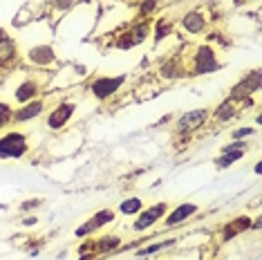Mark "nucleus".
<instances>
[{"instance_id": "1", "label": "nucleus", "mask_w": 262, "mask_h": 260, "mask_svg": "<svg viewBox=\"0 0 262 260\" xmlns=\"http://www.w3.org/2000/svg\"><path fill=\"white\" fill-rule=\"evenodd\" d=\"M184 61H186V74L188 76L213 74L222 68L217 50L211 43H198L195 47H190L188 56H184Z\"/></svg>"}, {"instance_id": "2", "label": "nucleus", "mask_w": 262, "mask_h": 260, "mask_svg": "<svg viewBox=\"0 0 262 260\" xmlns=\"http://www.w3.org/2000/svg\"><path fill=\"white\" fill-rule=\"evenodd\" d=\"M208 119H211V108H195V110L182 112L177 117L175 126H172V133H175L177 141H190L198 130L206 126Z\"/></svg>"}, {"instance_id": "3", "label": "nucleus", "mask_w": 262, "mask_h": 260, "mask_svg": "<svg viewBox=\"0 0 262 260\" xmlns=\"http://www.w3.org/2000/svg\"><path fill=\"white\" fill-rule=\"evenodd\" d=\"M152 32V20L150 18H137L130 23L128 29H123V32H119L115 36V47L121 52H128L133 50V47L146 43L148 36H150Z\"/></svg>"}, {"instance_id": "4", "label": "nucleus", "mask_w": 262, "mask_h": 260, "mask_svg": "<svg viewBox=\"0 0 262 260\" xmlns=\"http://www.w3.org/2000/svg\"><path fill=\"white\" fill-rule=\"evenodd\" d=\"M32 150L29 144V135L23 130H5L0 135V159H23Z\"/></svg>"}, {"instance_id": "5", "label": "nucleus", "mask_w": 262, "mask_h": 260, "mask_svg": "<svg viewBox=\"0 0 262 260\" xmlns=\"http://www.w3.org/2000/svg\"><path fill=\"white\" fill-rule=\"evenodd\" d=\"M76 117V101L74 99H61L45 112V128L50 133H61L63 128H68L72 119Z\"/></svg>"}, {"instance_id": "6", "label": "nucleus", "mask_w": 262, "mask_h": 260, "mask_svg": "<svg viewBox=\"0 0 262 260\" xmlns=\"http://www.w3.org/2000/svg\"><path fill=\"white\" fill-rule=\"evenodd\" d=\"M128 76L126 74H115V76H94L88 85V90L97 101H110L112 97H117V92L126 85Z\"/></svg>"}, {"instance_id": "7", "label": "nucleus", "mask_w": 262, "mask_h": 260, "mask_svg": "<svg viewBox=\"0 0 262 260\" xmlns=\"http://www.w3.org/2000/svg\"><path fill=\"white\" fill-rule=\"evenodd\" d=\"M168 209H170L168 202H155L150 206H144V209L135 215L137 220L133 222V231L144 233V231H148V229H152L159 220H164V215L168 213Z\"/></svg>"}, {"instance_id": "8", "label": "nucleus", "mask_w": 262, "mask_h": 260, "mask_svg": "<svg viewBox=\"0 0 262 260\" xmlns=\"http://www.w3.org/2000/svg\"><path fill=\"white\" fill-rule=\"evenodd\" d=\"M20 45L16 38H11L5 29H0V72H9V70L18 68L20 63Z\"/></svg>"}, {"instance_id": "9", "label": "nucleus", "mask_w": 262, "mask_h": 260, "mask_svg": "<svg viewBox=\"0 0 262 260\" xmlns=\"http://www.w3.org/2000/svg\"><path fill=\"white\" fill-rule=\"evenodd\" d=\"M43 90H45V79H43V76L29 74V76H25V79H23L20 83L14 88V94H11V97H14L16 105H23L27 101L38 99L40 94H43Z\"/></svg>"}, {"instance_id": "10", "label": "nucleus", "mask_w": 262, "mask_h": 260, "mask_svg": "<svg viewBox=\"0 0 262 260\" xmlns=\"http://www.w3.org/2000/svg\"><path fill=\"white\" fill-rule=\"evenodd\" d=\"M258 90H260V70H251V72H247L233 88H231L229 99H233V101L247 105L249 97L255 94Z\"/></svg>"}, {"instance_id": "11", "label": "nucleus", "mask_w": 262, "mask_h": 260, "mask_svg": "<svg viewBox=\"0 0 262 260\" xmlns=\"http://www.w3.org/2000/svg\"><path fill=\"white\" fill-rule=\"evenodd\" d=\"M25 61L29 65H34V68L45 70V68H54L58 56H56V50L52 43H36L25 52Z\"/></svg>"}, {"instance_id": "12", "label": "nucleus", "mask_w": 262, "mask_h": 260, "mask_svg": "<svg viewBox=\"0 0 262 260\" xmlns=\"http://www.w3.org/2000/svg\"><path fill=\"white\" fill-rule=\"evenodd\" d=\"M208 25H211V20H208L206 11L202 7L188 9L180 18V29L184 34H188V36H202V34L208 29Z\"/></svg>"}, {"instance_id": "13", "label": "nucleus", "mask_w": 262, "mask_h": 260, "mask_svg": "<svg viewBox=\"0 0 262 260\" xmlns=\"http://www.w3.org/2000/svg\"><path fill=\"white\" fill-rule=\"evenodd\" d=\"M47 110V101L43 97L34 99V101H27L14 108V119H11V126H20V123H29V121H36L45 115Z\"/></svg>"}, {"instance_id": "14", "label": "nucleus", "mask_w": 262, "mask_h": 260, "mask_svg": "<svg viewBox=\"0 0 262 260\" xmlns=\"http://www.w3.org/2000/svg\"><path fill=\"white\" fill-rule=\"evenodd\" d=\"M198 213H200V206L195 202H180L177 206L168 209V213L164 215V227L166 229L182 227V224H186L188 220H193Z\"/></svg>"}, {"instance_id": "15", "label": "nucleus", "mask_w": 262, "mask_h": 260, "mask_svg": "<svg viewBox=\"0 0 262 260\" xmlns=\"http://www.w3.org/2000/svg\"><path fill=\"white\" fill-rule=\"evenodd\" d=\"M112 222H115V211H112V209H101V211H97V213L90 218V220H85L81 227H76L74 235H76V238H88V235L97 233L99 229L108 227V224H112Z\"/></svg>"}, {"instance_id": "16", "label": "nucleus", "mask_w": 262, "mask_h": 260, "mask_svg": "<svg viewBox=\"0 0 262 260\" xmlns=\"http://www.w3.org/2000/svg\"><path fill=\"white\" fill-rule=\"evenodd\" d=\"M157 76L162 81H180V79H184V76H188L184 56H168V58H164V61L159 63V68H157Z\"/></svg>"}, {"instance_id": "17", "label": "nucleus", "mask_w": 262, "mask_h": 260, "mask_svg": "<svg viewBox=\"0 0 262 260\" xmlns=\"http://www.w3.org/2000/svg\"><path fill=\"white\" fill-rule=\"evenodd\" d=\"M251 224H253V218L251 215H237V218H233V220H229V222H224L222 227H220V240H222V242L233 240V238H237V235L247 233L249 229H251Z\"/></svg>"}, {"instance_id": "18", "label": "nucleus", "mask_w": 262, "mask_h": 260, "mask_svg": "<svg viewBox=\"0 0 262 260\" xmlns=\"http://www.w3.org/2000/svg\"><path fill=\"white\" fill-rule=\"evenodd\" d=\"M237 115H240V103L229 97H226L224 101H220L215 108L211 110V119L215 123H231Z\"/></svg>"}, {"instance_id": "19", "label": "nucleus", "mask_w": 262, "mask_h": 260, "mask_svg": "<svg viewBox=\"0 0 262 260\" xmlns=\"http://www.w3.org/2000/svg\"><path fill=\"white\" fill-rule=\"evenodd\" d=\"M175 32V23H172L170 18H157L152 20V38L155 43H162V40H166L170 36V34Z\"/></svg>"}, {"instance_id": "20", "label": "nucleus", "mask_w": 262, "mask_h": 260, "mask_svg": "<svg viewBox=\"0 0 262 260\" xmlns=\"http://www.w3.org/2000/svg\"><path fill=\"white\" fill-rule=\"evenodd\" d=\"M141 209H144V200H141L139 195H130V198L121 200V202H119V206H117L119 213L126 215V218H135Z\"/></svg>"}, {"instance_id": "21", "label": "nucleus", "mask_w": 262, "mask_h": 260, "mask_svg": "<svg viewBox=\"0 0 262 260\" xmlns=\"http://www.w3.org/2000/svg\"><path fill=\"white\" fill-rule=\"evenodd\" d=\"M249 150H224V148H220V155L215 157V166L220 170H224V168H229V166H233L235 162H240V159L247 155Z\"/></svg>"}, {"instance_id": "22", "label": "nucleus", "mask_w": 262, "mask_h": 260, "mask_svg": "<svg viewBox=\"0 0 262 260\" xmlns=\"http://www.w3.org/2000/svg\"><path fill=\"white\" fill-rule=\"evenodd\" d=\"M164 0H139L137 3V18H152L162 9Z\"/></svg>"}, {"instance_id": "23", "label": "nucleus", "mask_w": 262, "mask_h": 260, "mask_svg": "<svg viewBox=\"0 0 262 260\" xmlns=\"http://www.w3.org/2000/svg\"><path fill=\"white\" fill-rule=\"evenodd\" d=\"M74 5H76V0H50L47 3V7H50L52 11V16H65L68 11H72L74 9Z\"/></svg>"}, {"instance_id": "24", "label": "nucleus", "mask_w": 262, "mask_h": 260, "mask_svg": "<svg viewBox=\"0 0 262 260\" xmlns=\"http://www.w3.org/2000/svg\"><path fill=\"white\" fill-rule=\"evenodd\" d=\"M11 119H14V105L0 101V130L11 128Z\"/></svg>"}, {"instance_id": "25", "label": "nucleus", "mask_w": 262, "mask_h": 260, "mask_svg": "<svg viewBox=\"0 0 262 260\" xmlns=\"http://www.w3.org/2000/svg\"><path fill=\"white\" fill-rule=\"evenodd\" d=\"M170 245H175V240H166V242H155V245L146 247V249H141L137 256H150V253H159L162 249H168Z\"/></svg>"}, {"instance_id": "26", "label": "nucleus", "mask_w": 262, "mask_h": 260, "mask_svg": "<svg viewBox=\"0 0 262 260\" xmlns=\"http://www.w3.org/2000/svg\"><path fill=\"white\" fill-rule=\"evenodd\" d=\"M255 133H258V130L251 126H240V128L231 130V139H249V137H253Z\"/></svg>"}, {"instance_id": "27", "label": "nucleus", "mask_w": 262, "mask_h": 260, "mask_svg": "<svg viewBox=\"0 0 262 260\" xmlns=\"http://www.w3.org/2000/svg\"><path fill=\"white\" fill-rule=\"evenodd\" d=\"M43 204H45V200H40V198H29V200H25V202L20 204V211H23V213H27V211L40 209Z\"/></svg>"}, {"instance_id": "28", "label": "nucleus", "mask_w": 262, "mask_h": 260, "mask_svg": "<svg viewBox=\"0 0 262 260\" xmlns=\"http://www.w3.org/2000/svg\"><path fill=\"white\" fill-rule=\"evenodd\" d=\"M23 224H25V227H34V224H38V218L36 215H27L25 220H23Z\"/></svg>"}, {"instance_id": "29", "label": "nucleus", "mask_w": 262, "mask_h": 260, "mask_svg": "<svg viewBox=\"0 0 262 260\" xmlns=\"http://www.w3.org/2000/svg\"><path fill=\"white\" fill-rule=\"evenodd\" d=\"M170 119H172V115H166L164 119H159V121H157V126H164V123H168Z\"/></svg>"}, {"instance_id": "30", "label": "nucleus", "mask_w": 262, "mask_h": 260, "mask_svg": "<svg viewBox=\"0 0 262 260\" xmlns=\"http://www.w3.org/2000/svg\"><path fill=\"white\" fill-rule=\"evenodd\" d=\"M253 170H255V175H260V173H262V164L255 162V168H253Z\"/></svg>"}, {"instance_id": "31", "label": "nucleus", "mask_w": 262, "mask_h": 260, "mask_svg": "<svg viewBox=\"0 0 262 260\" xmlns=\"http://www.w3.org/2000/svg\"><path fill=\"white\" fill-rule=\"evenodd\" d=\"M242 3H258V0H242Z\"/></svg>"}]
</instances>
